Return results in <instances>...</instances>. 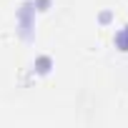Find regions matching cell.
<instances>
[{"mask_svg":"<svg viewBox=\"0 0 128 128\" xmlns=\"http://www.w3.org/2000/svg\"><path fill=\"white\" fill-rule=\"evenodd\" d=\"M118 45H120V50H128V33L126 35H118Z\"/></svg>","mask_w":128,"mask_h":128,"instance_id":"6da1fadb","label":"cell"}]
</instances>
